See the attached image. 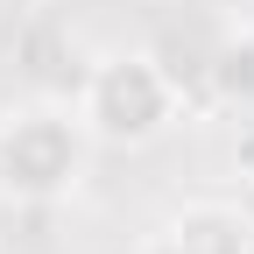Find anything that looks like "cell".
Returning <instances> with one entry per match:
<instances>
[{"label":"cell","mask_w":254,"mask_h":254,"mask_svg":"<svg viewBox=\"0 0 254 254\" xmlns=\"http://www.w3.org/2000/svg\"><path fill=\"white\" fill-rule=\"evenodd\" d=\"M92 127L78 99H21L0 113V198L7 205H64L92 177Z\"/></svg>","instance_id":"obj_1"},{"label":"cell","mask_w":254,"mask_h":254,"mask_svg":"<svg viewBox=\"0 0 254 254\" xmlns=\"http://www.w3.org/2000/svg\"><path fill=\"white\" fill-rule=\"evenodd\" d=\"M78 113L99 148H148L184 113V85L155 50H106L78 85Z\"/></svg>","instance_id":"obj_2"},{"label":"cell","mask_w":254,"mask_h":254,"mask_svg":"<svg viewBox=\"0 0 254 254\" xmlns=\"http://www.w3.org/2000/svg\"><path fill=\"white\" fill-rule=\"evenodd\" d=\"M170 233L190 254H254V212H240L226 198H205V205H184L170 219Z\"/></svg>","instance_id":"obj_3"},{"label":"cell","mask_w":254,"mask_h":254,"mask_svg":"<svg viewBox=\"0 0 254 254\" xmlns=\"http://www.w3.org/2000/svg\"><path fill=\"white\" fill-rule=\"evenodd\" d=\"M212 92H219V106H233V113L254 120V21L219 43V57H212Z\"/></svg>","instance_id":"obj_4"},{"label":"cell","mask_w":254,"mask_h":254,"mask_svg":"<svg viewBox=\"0 0 254 254\" xmlns=\"http://www.w3.org/2000/svg\"><path fill=\"white\" fill-rule=\"evenodd\" d=\"M141 254H190V247H184V240H177V233H170V226H163V233H155V240H148V247H141Z\"/></svg>","instance_id":"obj_5"}]
</instances>
